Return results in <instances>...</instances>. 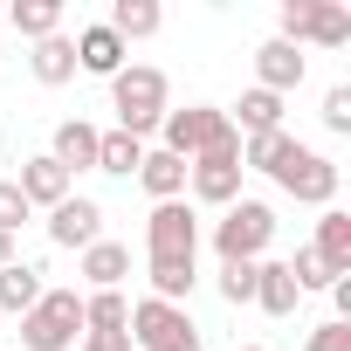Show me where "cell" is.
I'll use <instances>...</instances> for the list:
<instances>
[{"instance_id":"277c9868","label":"cell","mask_w":351,"mask_h":351,"mask_svg":"<svg viewBox=\"0 0 351 351\" xmlns=\"http://www.w3.org/2000/svg\"><path fill=\"white\" fill-rule=\"evenodd\" d=\"M269 180H276L296 207H317V214L337 207V165H330L324 152H310V145H289V158L269 172Z\"/></svg>"},{"instance_id":"ba28073f","label":"cell","mask_w":351,"mask_h":351,"mask_svg":"<svg viewBox=\"0 0 351 351\" xmlns=\"http://www.w3.org/2000/svg\"><path fill=\"white\" fill-rule=\"evenodd\" d=\"M131 303L124 289H83V344H110V351H131Z\"/></svg>"},{"instance_id":"4316f807","label":"cell","mask_w":351,"mask_h":351,"mask_svg":"<svg viewBox=\"0 0 351 351\" xmlns=\"http://www.w3.org/2000/svg\"><path fill=\"white\" fill-rule=\"evenodd\" d=\"M221 303H255V262H221Z\"/></svg>"},{"instance_id":"52a82bcc","label":"cell","mask_w":351,"mask_h":351,"mask_svg":"<svg viewBox=\"0 0 351 351\" xmlns=\"http://www.w3.org/2000/svg\"><path fill=\"white\" fill-rule=\"evenodd\" d=\"M131 344L138 351H172V344H186V337H200L193 330V317H186V303H158V296H145V303H131Z\"/></svg>"},{"instance_id":"9c48e42d","label":"cell","mask_w":351,"mask_h":351,"mask_svg":"<svg viewBox=\"0 0 351 351\" xmlns=\"http://www.w3.org/2000/svg\"><path fill=\"white\" fill-rule=\"evenodd\" d=\"M42 228H49V241H56V248H76V255H83L90 241H104V207H97L90 193H69L62 207H49V221H42Z\"/></svg>"},{"instance_id":"30bf717a","label":"cell","mask_w":351,"mask_h":351,"mask_svg":"<svg viewBox=\"0 0 351 351\" xmlns=\"http://www.w3.org/2000/svg\"><path fill=\"white\" fill-rule=\"evenodd\" d=\"M14 186H21V200H28V207H42V214H49V207H62V200L76 193V180H69V172H62L49 152L21 158V180H14Z\"/></svg>"},{"instance_id":"83f0119b","label":"cell","mask_w":351,"mask_h":351,"mask_svg":"<svg viewBox=\"0 0 351 351\" xmlns=\"http://www.w3.org/2000/svg\"><path fill=\"white\" fill-rule=\"evenodd\" d=\"M28 221H35V207L21 200V186H14V180H0V234H21Z\"/></svg>"},{"instance_id":"44dd1931","label":"cell","mask_w":351,"mask_h":351,"mask_svg":"<svg viewBox=\"0 0 351 351\" xmlns=\"http://www.w3.org/2000/svg\"><path fill=\"white\" fill-rule=\"evenodd\" d=\"M303 42H317V49H344V42H351V8H344V0H310Z\"/></svg>"},{"instance_id":"7402d4cb","label":"cell","mask_w":351,"mask_h":351,"mask_svg":"<svg viewBox=\"0 0 351 351\" xmlns=\"http://www.w3.org/2000/svg\"><path fill=\"white\" fill-rule=\"evenodd\" d=\"M228 124H234L241 138H262V131H282V97H269V90H241V104L228 110Z\"/></svg>"},{"instance_id":"484cf974","label":"cell","mask_w":351,"mask_h":351,"mask_svg":"<svg viewBox=\"0 0 351 351\" xmlns=\"http://www.w3.org/2000/svg\"><path fill=\"white\" fill-rule=\"evenodd\" d=\"M289 131H262V138H241V172H276L282 158H289Z\"/></svg>"},{"instance_id":"6da1fadb","label":"cell","mask_w":351,"mask_h":351,"mask_svg":"<svg viewBox=\"0 0 351 351\" xmlns=\"http://www.w3.org/2000/svg\"><path fill=\"white\" fill-rule=\"evenodd\" d=\"M110 110H117V131L145 145V131H158V117L172 110V83H165V69H152V62H124V69L110 76Z\"/></svg>"},{"instance_id":"5bb4252c","label":"cell","mask_w":351,"mask_h":351,"mask_svg":"<svg viewBox=\"0 0 351 351\" xmlns=\"http://www.w3.org/2000/svg\"><path fill=\"white\" fill-rule=\"evenodd\" d=\"M76 276H83L90 289H124V276H131V248H124V241H90V248L76 255Z\"/></svg>"},{"instance_id":"d6a6232c","label":"cell","mask_w":351,"mask_h":351,"mask_svg":"<svg viewBox=\"0 0 351 351\" xmlns=\"http://www.w3.org/2000/svg\"><path fill=\"white\" fill-rule=\"evenodd\" d=\"M76 351H110V344H76Z\"/></svg>"},{"instance_id":"8992f818","label":"cell","mask_w":351,"mask_h":351,"mask_svg":"<svg viewBox=\"0 0 351 351\" xmlns=\"http://www.w3.org/2000/svg\"><path fill=\"white\" fill-rule=\"evenodd\" d=\"M228 131V110H214V104H186V110H165L158 117V152H172V158H200L214 138Z\"/></svg>"},{"instance_id":"3957f363","label":"cell","mask_w":351,"mask_h":351,"mask_svg":"<svg viewBox=\"0 0 351 351\" xmlns=\"http://www.w3.org/2000/svg\"><path fill=\"white\" fill-rule=\"evenodd\" d=\"M83 337V289H42V303L21 317V351H76Z\"/></svg>"},{"instance_id":"1f68e13d","label":"cell","mask_w":351,"mask_h":351,"mask_svg":"<svg viewBox=\"0 0 351 351\" xmlns=\"http://www.w3.org/2000/svg\"><path fill=\"white\" fill-rule=\"evenodd\" d=\"M172 351H207V344H200V337H186V344H172Z\"/></svg>"},{"instance_id":"5b68a950","label":"cell","mask_w":351,"mask_h":351,"mask_svg":"<svg viewBox=\"0 0 351 351\" xmlns=\"http://www.w3.org/2000/svg\"><path fill=\"white\" fill-rule=\"evenodd\" d=\"M145 255L152 262H193L200 255V214L186 200H158L145 214Z\"/></svg>"},{"instance_id":"7a4b0ae2","label":"cell","mask_w":351,"mask_h":351,"mask_svg":"<svg viewBox=\"0 0 351 351\" xmlns=\"http://www.w3.org/2000/svg\"><path fill=\"white\" fill-rule=\"evenodd\" d=\"M269 241H276V207H269V200H234V207H221V221H214V255H221V262H262Z\"/></svg>"},{"instance_id":"f546056e","label":"cell","mask_w":351,"mask_h":351,"mask_svg":"<svg viewBox=\"0 0 351 351\" xmlns=\"http://www.w3.org/2000/svg\"><path fill=\"white\" fill-rule=\"evenodd\" d=\"M303 351H351V324H337V317H330V324H317V330L303 337Z\"/></svg>"},{"instance_id":"4fadbf2b","label":"cell","mask_w":351,"mask_h":351,"mask_svg":"<svg viewBox=\"0 0 351 351\" xmlns=\"http://www.w3.org/2000/svg\"><path fill=\"white\" fill-rule=\"evenodd\" d=\"M303 83V49H289V42H262L255 49V90H269V97H289Z\"/></svg>"},{"instance_id":"603a6c76","label":"cell","mask_w":351,"mask_h":351,"mask_svg":"<svg viewBox=\"0 0 351 351\" xmlns=\"http://www.w3.org/2000/svg\"><path fill=\"white\" fill-rule=\"evenodd\" d=\"M8 21H14L28 42H49V35H62V0H14Z\"/></svg>"},{"instance_id":"e0dca14e","label":"cell","mask_w":351,"mask_h":351,"mask_svg":"<svg viewBox=\"0 0 351 351\" xmlns=\"http://www.w3.org/2000/svg\"><path fill=\"white\" fill-rule=\"evenodd\" d=\"M310 248H317V262H324L330 276H351V214H344V207H324Z\"/></svg>"},{"instance_id":"cb8c5ba5","label":"cell","mask_w":351,"mask_h":351,"mask_svg":"<svg viewBox=\"0 0 351 351\" xmlns=\"http://www.w3.org/2000/svg\"><path fill=\"white\" fill-rule=\"evenodd\" d=\"M145 276H152V296H158V303H186L193 282H200L193 262H145Z\"/></svg>"},{"instance_id":"ffe728a7","label":"cell","mask_w":351,"mask_h":351,"mask_svg":"<svg viewBox=\"0 0 351 351\" xmlns=\"http://www.w3.org/2000/svg\"><path fill=\"white\" fill-rule=\"evenodd\" d=\"M28 76H35L42 90H62V83L76 76V42H69V35H49V42H35V56H28Z\"/></svg>"},{"instance_id":"8fae6325","label":"cell","mask_w":351,"mask_h":351,"mask_svg":"<svg viewBox=\"0 0 351 351\" xmlns=\"http://www.w3.org/2000/svg\"><path fill=\"white\" fill-rule=\"evenodd\" d=\"M69 42H76V69H83V76H104V83H110V76H117V69L131 62V49H124V42H117V35L104 28V21L76 28Z\"/></svg>"},{"instance_id":"836d02e7","label":"cell","mask_w":351,"mask_h":351,"mask_svg":"<svg viewBox=\"0 0 351 351\" xmlns=\"http://www.w3.org/2000/svg\"><path fill=\"white\" fill-rule=\"evenodd\" d=\"M234 351H262V344H234Z\"/></svg>"},{"instance_id":"4dcf8cb0","label":"cell","mask_w":351,"mask_h":351,"mask_svg":"<svg viewBox=\"0 0 351 351\" xmlns=\"http://www.w3.org/2000/svg\"><path fill=\"white\" fill-rule=\"evenodd\" d=\"M14 262V234H0V269H8Z\"/></svg>"},{"instance_id":"ac0fdd59","label":"cell","mask_w":351,"mask_h":351,"mask_svg":"<svg viewBox=\"0 0 351 351\" xmlns=\"http://www.w3.org/2000/svg\"><path fill=\"white\" fill-rule=\"evenodd\" d=\"M124 49L131 42H152L158 28H165V8H158V0H117V8H110V21H104Z\"/></svg>"},{"instance_id":"9a60e30c","label":"cell","mask_w":351,"mask_h":351,"mask_svg":"<svg viewBox=\"0 0 351 351\" xmlns=\"http://www.w3.org/2000/svg\"><path fill=\"white\" fill-rule=\"evenodd\" d=\"M255 303H262L269 317H296V303H303V289H296V276H289V262H276V255H262V262H255Z\"/></svg>"},{"instance_id":"d4e9b609","label":"cell","mask_w":351,"mask_h":351,"mask_svg":"<svg viewBox=\"0 0 351 351\" xmlns=\"http://www.w3.org/2000/svg\"><path fill=\"white\" fill-rule=\"evenodd\" d=\"M138 158H145L138 138H124V131H97V172H117V180H131Z\"/></svg>"},{"instance_id":"d6986e66","label":"cell","mask_w":351,"mask_h":351,"mask_svg":"<svg viewBox=\"0 0 351 351\" xmlns=\"http://www.w3.org/2000/svg\"><path fill=\"white\" fill-rule=\"evenodd\" d=\"M42 289H49V282H42V269H35V262H21V255L0 269V310H8V317H28V310L42 303Z\"/></svg>"},{"instance_id":"f1b7e54d","label":"cell","mask_w":351,"mask_h":351,"mask_svg":"<svg viewBox=\"0 0 351 351\" xmlns=\"http://www.w3.org/2000/svg\"><path fill=\"white\" fill-rule=\"evenodd\" d=\"M324 131H330V138L351 131V83H330V90H324Z\"/></svg>"},{"instance_id":"2e32d148","label":"cell","mask_w":351,"mask_h":351,"mask_svg":"<svg viewBox=\"0 0 351 351\" xmlns=\"http://www.w3.org/2000/svg\"><path fill=\"white\" fill-rule=\"evenodd\" d=\"M138 186L152 193V207H158V200H186V158H172V152L152 145V152L138 158Z\"/></svg>"},{"instance_id":"7c38bea8","label":"cell","mask_w":351,"mask_h":351,"mask_svg":"<svg viewBox=\"0 0 351 351\" xmlns=\"http://www.w3.org/2000/svg\"><path fill=\"white\" fill-rule=\"evenodd\" d=\"M49 158L69 172V180H76V172H97V124L90 117H62L56 138H49Z\"/></svg>"}]
</instances>
